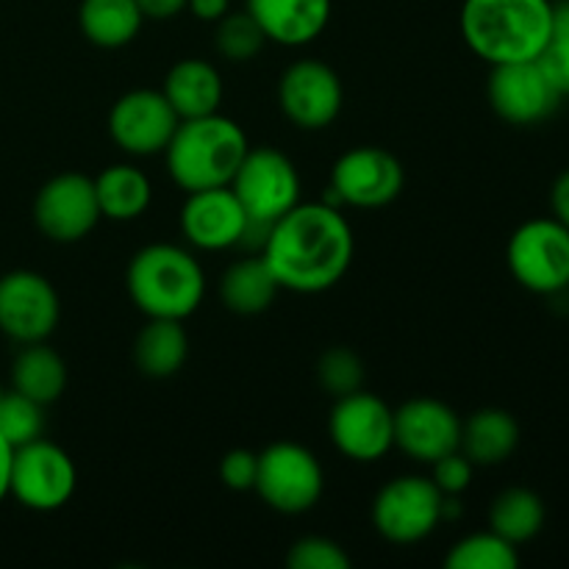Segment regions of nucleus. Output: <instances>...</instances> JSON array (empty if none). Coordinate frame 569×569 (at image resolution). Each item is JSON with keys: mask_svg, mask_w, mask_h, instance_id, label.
<instances>
[{"mask_svg": "<svg viewBox=\"0 0 569 569\" xmlns=\"http://www.w3.org/2000/svg\"><path fill=\"white\" fill-rule=\"evenodd\" d=\"M353 228L328 203H298L272 222L261 256L281 289L317 295L337 287L353 261Z\"/></svg>", "mask_w": 569, "mask_h": 569, "instance_id": "1", "label": "nucleus"}, {"mask_svg": "<svg viewBox=\"0 0 569 569\" xmlns=\"http://www.w3.org/2000/svg\"><path fill=\"white\" fill-rule=\"evenodd\" d=\"M550 0H465L461 37L489 64L539 59L550 42Z\"/></svg>", "mask_w": 569, "mask_h": 569, "instance_id": "2", "label": "nucleus"}, {"mask_svg": "<svg viewBox=\"0 0 569 569\" xmlns=\"http://www.w3.org/2000/svg\"><path fill=\"white\" fill-rule=\"evenodd\" d=\"M248 148L242 126L220 111L181 120L164 148L167 172L183 192L228 187Z\"/></svg>", "mask_w": 569, "mask_h": 569, "instance_id": "3", "label": "nucleus"}, {"mask_svg": "<svg viewBox=\"0 0 569 569\" xmlns=\"http://www.w3.org/2000/svg\"><path fill=\"white\" fill-rule=\"evenodd\" d=\"M133 306L148 320H187L200 309L206 295L203 267L189 250L156 242L139 250L126 272Z\"/></svg>", "mask_w": 569, "mask_h": 569, "instance_id": "4", "label": "nucleus"}, {"mask_svg": "<svg viewBox=\"0 0 569 569\" xmlns=\"http://www.w3.org/2000/svg\"><path fill=\"white\" fill-rule=\"evenodd\" d=\"M253 489L278 515H303L322 498L326 476L309 448L298 442H276L259 453Z\"/></svg>", "mask_w": 569, "mask_h": 569, "instance_id": "5", "label": "nucleus"}, {"mask_svg": "<svg viewBox=\"0 0 569 569\" xmlns=\"http://www.w3.org/2000/svg\"><path fill=\"white\" fill-rule=\"evenodd\" d=\"M403 164L398 156L376 144H359L337 159L331 170V187L322 203L342 209H381L403 192Z\"/></svg>", "mask_w": 569, "mask_h": 569, "instance_id": "6", "label": "nucleus"}, {"mask_svg": "<svg viewBox=\"0 0 569 569\" xmlns=\"http://www.w3.org/2000/svg\"><path fill=\"white\" fill-rule=\"evenodd\" d=\"M506 264L520 287L537 295H561L569 287V228L559 220H531L517 228Z\"/></svg>", "mask_w": 569, "mask_h": 569, "instance_id": "7", "label": "nucleus"}, {"mask_svg": "<svg viewBox=\"0 0 569 569\" xmlns=\"http://www.w3.org/2000/svg\"><path fill=\"white\" fill-rule=\"evenodd\" d=\"M442 500L431 478H392L372 500V526L392 545L422 542L442 522Z\"/></svg>", "mask_w": 569, "mask_h": 569, "instance_id": "8", "label": "nucleus"}, {"mask_svg": "<svg viewBox=\"0 0 569 569\" xmlns=\"http://www.w3.org/2000/svg\"><path fill=\"white\" fill-rule=\"evenodd\" d=\"M78 472L67 450L48 439L14 448L11 453L9 495L31 511H56L70 503L76 492Z\"/></svg>", "mask_w": 569, "mask_h": 569, "instance_id": "9", "label": "nucleus"}, {"mask_svg": "<svg viewBox=\"0 0 569 569\" xmlns=\"http://www.w3.org/2000/svg\"><path fill=\"white\" fill-rule=\"evenodd\" d=\"M228 187L253 220L276 222L300 203L298 170L292 159L276 148H248Z\"/></svg>", "mask_w": 569, "mask_h": 569, "instance_id": "10", "label": "nucleus"}, {"mask_svg": "<svg viewBox=\"0 0 569 569\" xmlns=\"http://www.w3.org/2000/svg\"><path fill=\"white\" fill-rule=\"evenodd\" d=\"M328 433L345 459L370 465L395 448V411L378 395L359 389L337 398L328 417Z\"/></svg>", "mask_w": 569, "mask_h": 569, "instance_id": "11", "label": "nucleus"}, {"mask_svg": "<svg viewBox=\"0 0 569 569\" xmlns=\"http://www.w3.org/2000/svg\"><path fill=\"white\" fill-rule=\"evenodd\" d=\"M61 317L53 283L31 270L6 272L0 278V331L20 345L44 342Z\"/></svg>", "mask_w": 569, "mask_h": 569, "instance_id": "12", "label": "nucleus"}, {"mask_svg": "<svg viewBox=\"0 0 569 569\" xmlns=\"http://www.w3.org/2000/svg\"><path fill=\"white\" fill-rule=\"evenodd\" d=\"M345 89L337 70L326 61L300 59L278 81V103L287 120L303 131L328 128L342 111Z\"/></svg>", "mask_w": 569, "mask_h": 569, "instance_id": "13", "label": "nucleus"}, {"mask_svg": "<svg viewBox=\"0 0 569 569\" xmlns=\"http://www.w3.org/2000/svg\"><path fill=\"white\" fill-rule=\"evenodd\" d=\"M100 220L94 181L81 172H61L50 178L33 200V222L48 239L61 244L89 237Z\"/></svg>", "mask_w": 569, "mask_h": 569, "instance_id": "14", "label": "nucleus"}, {"mask_svg": "<svg viewBox=\"0 0 569 569\" xmlns=\"http://www.w3.org/2000/svg\"><path fill=\"white\" fill-rule=\"evenodd\" d=\"M487 94L495 114L511 126L545 122L561 103V94L556 92L539 59L495 64Z\"/></svg>", "mask_w": 569, "mask_h": 569, "instance_id": "15", "label": "nucleus"}, {"mask_svg": "<svg viewBox=\"0 0 569 569\" xmlns=\"http://www.w3.org/2000/svg\"><path fill=\"white\" fill-rule=\"evenodd\" d=\"M178 122L161 89H131L109 111L111 139L128 156L164 153Z\"/></svg>", "mask_w": 569, "mask_h": 569, "instance_id": "16", "label": "nucleus"}, {"mask_svg": "<svg viewBox=\"0 0 569 569\" xmlns=\"http://www.w3.org/2000/svg\"><path fill=\"white\" fill-rule=\"evenodd\" d=\"M395 448L409 459L433 465L461 448V420L448 403L437 398L406 400L395 411Z\"/></svg>", "mask_w": 569, "mask_h": 569, "instance_id": "17", "label": "nucleus"}, {"mask_svg": "<svg viewBox=\"0 0 569 569\" xmlns=\"http://www.w3.org/2000/svg\"><path fill=\"white\" fill-rule=\"evenodd\" d=\"M244 226L248 211L242 209L231 187L189 192L181 209V233L198 250L237 248Z\"/></svg>", "mask_w": 569, "mask_h": 569, "instance_id": "18", "label": "nucleus"}, {"mask_svg": "<svg viewBox=\"0 0 569 569\" xmlns=\"http://www.w3.org/2000/svg\"><path fill=\"white\" fill-rule=\"evenodd\" d=\"M331 0H248V11L264 31L267 42L303 48L331 22Z\"/></svg>", "mask_w": 569, "mask_h": 569, "instance_id": "19", "label": "nucleus"}, {"mask_svg": "<svg viewBox=\"0 0 569 569\" xmlns=\"http://www.w3.org/2000/svg\"><path fill=\"white\" fill-rule=\"evenodd\" d=\"M161 92H164L167 103L172 106L178 120L214 114L222 103L220 70L203 59H181L170 67Z\"/></svg>", "mask_w": 569, "mask_h": 569, "instance_id": "20", "label": "nucleus"}, {"mask_svg": "<svg viewBox=\"0 0 569 569\" xmlns=\"http://www.w3.org/2000/svg\"><path fill=\"white\" fill-rule=\"evenodd\" d=\"M520 445V426L506 409H478L461 422V453L476 467H498Z\"/></svg>", "mask_w": 569, "mask_h": 569, "instance_id": "21", "label": "nucleus"}, {"mask_svg": "<svg viewBox=\"0 0 569 569\" xmlns=\"http://www.w3.org/2000/svg\"><path fill=\"white\" fill-rule=\"evenodd\" d=\"M278 289H281V283H278L276 272L270 270L264 256L253 253L250 259H239L228 267L220 281V298L222 306L233 315L253 317L270 309Z\"/></svg>", "mask_w": 569, "mask_h": 569, "instance_id": "22", "label": "nucleus"}, {"mask_svg": "<svg viewBox=\"0 0 569 569\" xmlns=\"http://www.w3.org/2000/svg\"><path fill=\"white\" fill-rule=\"evenodd\" d=\"M144 14L137 0H81L78 28L94 48H126L142 28Z\"/></svg>", "mask_w": 569, "mask_h": 569, "instance_id": "23", "label": "nucleus"}, {"mask_svg": "<svg viewBox=\"0 0 569 569\" xmlns=\"http://www.w3.org/2000/svg\"><path fill=\"white\" fill-rule=\"evenodd\" d=\"M94 181L100 217L114 222H131L148 211L153 200L150 178L133 164H111Z\"/></svg>", "mask_w": 569, "mask_h": 569, "instance_id": "24", "label": "nucleus"}, {"mask_svg": "<svg viewBox=\"0 0 569 569\" xmlns=\"http://www.w3.org/2000/svg\"><path fill=\"white\" fill-rule=\"evenodd\" d=\"M189 356V337L181 320H148L133 342V361L139 372L156 381L172 378Z\"/></svg>", "mask_w": 569, "mask_h": 569, "instance_id": "25", "label": "nucleus"}, {"mask_svg": "<svg viewBox=\"0 0 569 569\" xmlns=\"http://www.w3.org/2000/svg\"><path fill=\"white\" fill-rule=\"evenodd\" d=\"M11 383H14L17 392L37 400V403H56L67 389V365L44 342L22 345L14 365H11Z\"/></svg>", "mask_w": 569, "mask_h": 569, "instance_id": "26", "label": "nucleus"}, {"mask_svg": "<svg viewBox=\"0 0 569 569\" xmlns=\"http://www.w3.org/2000/svg\"><path fill=\"white\" fill-rule=\"evenodd\" d=\"M489 531L503 537L511 545H526L542 531L545 503L537 492L522 487H511L495 498L489 511Z\"/></svg>", "mask_w": 569, "mask_h": 569, "instance_id": "27", "label": "nucleus"}, {"mask_svg": "<svg viewBox=\"0 0 569 569\" xmlns=\"http://www.w3.org/2000/svg\"><path fill=\"white\" fill-rule=\"evenodd\" d=\"M448 569H517L520 567V556H517V545L506 542L495 531L487 533H470V537L459 539L450 548Z\"/></svg>", "mask_w": 569, "mask_h": 569, "instance_id": "28", "label": "nucleus"}, {"mask_svg": "<svg viewBox=\"0 0 569 569\" xmlns=\"http://www.w3.org/2000/svg\"><path fill=\"white\" fill-rule=\"evenodd\" d=\"M214 26V48L228 61L244 64V61L256 59L261 53V48L267 44L264 31H261V26L253 20V14L248 9L228 11Z\"/></svg>", "mask_w": 569, "mask_h": 569, "instance_id": "29", "label": "nucleus"}, {"mask_svg": "<svg viewBox=\"0 0 569 569\" xmlns=\"http://www.w3.org/2000/svg\"><path fill=\"white\" fill-rule=\"evenodd\" d=\"M44 406L37 400L26 398L17 389L3 392L0 398V437L11 445V450L33 442L44 431Z\"/></svg>", "mask_w": 569, "mask_h": 569, "instance_id": "30", "label": "nucleus"}, {"mask_svg": "<svg viewBox=\"0 0 569 569\" xmlns=\"http://www.w3.org/2000/svg\"><path fill=\"white\" fill-rule=\"evenodd\" d=\"M317 381L331 398H345L359 392L365 383V365L350 348H331L320 356L317 365Z\"/></svg>", "mask_w": 569, "mask_h": 569, "instance_id": "31", "label": "nucleus"}, {"mask_svg": "<svg viewBox=\"0 0 569 569\" xmlns=\"http://www.w3.org/2000/svg\"><path fill=\"white\" fill-rule=\"evenodd\" d=\"M287 565L292 569H348L350 556L333 539L303 537L289 548Z\"/></svg>", "mask_w": 569, "mask_h": 569, "instance_id": "32", "label": "nucleus"}, {"mask_svg": "<svg viewBox=\"0 0 569 569\" xmlns=\"http://www.w3.org/2000/svg\"><path fill=\"white\" fill-rule=\"evenodd\" d=\"M433 472H431V481L437 483V489L442 495H456L459 498L461 492H467L472 483V465L461 450H453V453L442 456V459L433 461Z\"/></svg>", "mask_w": 569, "mask_h": 569, "instance_id": "33", "label": "nucleus"}, {"mask_svg": "<svg viewBox=\"0 0 569 569\" xmlns=\"http://www.w3.org/2000/svg\"><path fill=\"white\" fill-rule=\"evenodd\" d=\"M256 472H259V453L253 450H228L220 461V478L233 492H248L256 487Z\"/></svg>", "mask_w": 569, "mask_h": 569, "instance_id": "34", "label": "nucleus"}, {"mask_svg": "<svg viewBox=\"0 0 569 569\" xmlns=\"http://www.w3.org/2000/svg\"><path fill=\"white\" fill-rule=\"evenodd\" d=\"M539 64L548 72L556 92L569 98V39H550L548 48L539 53Z\"/></svg>", "mask_w": 569, "mask_h": 569, "instance_id": "35", "label": "nucleus"}, {"mask_svg": "<svg viewBox=\"0 0 569 569\" xmlns=\"http://www.w3.org/2000/svg\"><path fill=\"white\" fill-rule=\"evenodd\" d=\"M144 20H172L187 9V0H137Z\"/></svg>", "mask_w": 569, "mask_h": 569, "instance_id": "36", "label": "nucleus"}, {"mask_svg": "<svg viewBox=\"0 0 569 569\" xmlns=\"http://www.w3.org/2000/svg\"><path fill=\"white\" fill-rule=\"evenodd\" d=\"M187 9L192 11L198 20L217 22L231 11V0H187Z\"/></svg>", "mask_w": 569, "mask_h": 569, "instance_id": "37", "label": "nucleus"}, {"mask_svg": "<svg viewBox=\"0 0 569 569\" xmlns=\"http://www.w3.org/2000/svg\"><path fill=\"white\" fill-rule=\"evenodd\" d=\"M550 203H553V214L561 226L569 228V170L565 176H559V181L553 183V192H550Z\"/></svg>", "mask_w": 569, "mask_h": 569, "instance_id": "38", "label": "nucleus"}, {"mask_svg": "<svg viewBox=\"0 0 569 569\" xmlns=\"http://www.w3.org/2000/svg\"><path fill=\"white\" fill-rule=\"evenodd\" d=\"M550 39H569V0H559L550 11Z\"/></svg>", "mask_w": 569, "mask_h": 569, "instance_id": "39", "label": "nucleus"}, {"mask_svg": "<svg viewBox=\"0 0 569 569\" xmlns=\"http://www.w3.org/2000/svg\"><path fill=\"white\" fill-rule=\"evenodd\" d=\"M11 445L0 437V503L9 498V478H11Z\"/></svg>", "mask_w": 569, "mask_h": 569, "instance_id": "40", "label": "nucleus"}, {"mask_svg": "<svg viewBox=\"0 0 569 569\" xmlns=\"http://www.w3.org/2000/svg\"><path fill=\"white\" fill-rule=\"evenodd\" d=\"M0 398H3V387H0Z\"/></svg>", "mask_w": 569, "mask_h": 569, "instance_id": "41", "label": "nucleus"}]
</instances>
